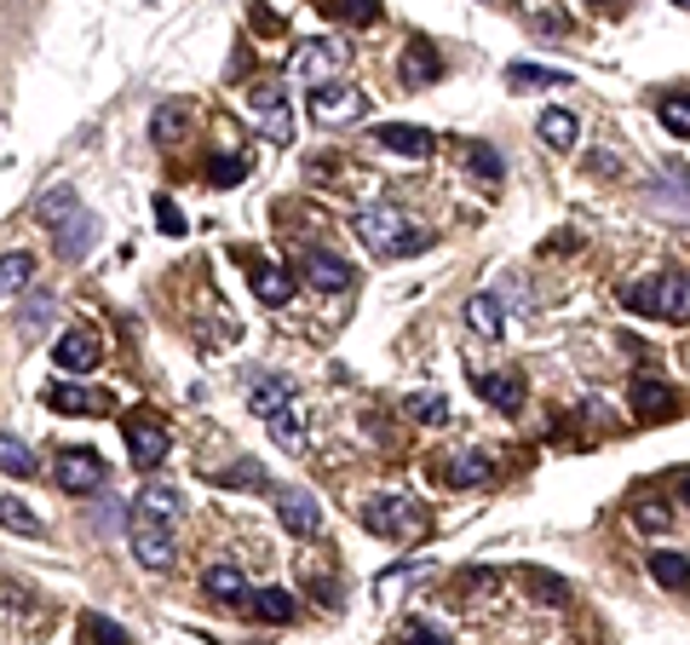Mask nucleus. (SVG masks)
<instances>
[{
  "label": "nucleus",
  "instance_id": "1",
  "mask_svg": "<svg viewBox=\"0 0 690 645\" xmlns=\"http://www.w3.org/2000/svg\"><path fill=\"white\" fill-rule=\"evenodd\" d=\"M357 236L369 242L380 259H415V254H426V248L438 242L432 231L403 226V214H392V208H362V214H357Z\"/></svg>",
  "mask_w": 690,
  "mask_h": 645
},
{
  "label": "nucleus",
  "instance_id": "2",
  "mask_svg": "<svg viewBox=\"0 0 690 645\" xmlns=\"http://www.w3.org/2000/svg\"><path fill=\"white\" fill-rule=\"evenodd\" d=\"M621 306L627 312H639V317H662V322H685L690 317V289H685V277H639V282H627L621 289Z\"/></svg>",
  "mask_w": 690,
  "mask_h": 645
},
{
  "label": "nucleus",
  "instance_id": "3",
  "mask_svg": "<svg viewBox=\"0 0 690 645\" xmlns=\"http://www.w3.org/2000/svg\"><path fill=\"white\" fill-rule=\"evenodd\" d=\"M306 115L317 121V127H352V121L369 115V98H362L352 81H317L311 98H306Z\"/></svg>",
  "mask_w": 690,
  "mask_h": 645
},
{
  "label": "nucleus",
  "instance_id": "4",
  "mask_svg": "<svg viewBox=\"0 0 690 645\" xmlns=\"http://www.w3.org/2000/svg\"><path fill=\"white\" fill-rule=\"evenodd\" d=\"M110 484V467L104 455L87 450V443H75V450H58V490L64 496H98Z\"/></svg>",
  "mask_w": 690,
  "mask_h": 645
},
{
  "label": "nucleus",
  "instance_id": "5",
  "mask_svg": "<svg viewBox=\"0 0 690 645\" xmlns=\"http://www.w3.org/2000/svg\"><path fill=\"white\" fill-rule=\"evenodd\" d=\"M362 524H369L374 536H392V541L426 531V519H420V508H415L409 496H374L369 508H362Z\"/></svg>",
  "mask_w": 690,
  "mask_h": 645
},
{
  "label": "nucleus",
  "instance_id": "6",
  "mask_svg": "<svg viewBox=\"0 0 690 645\" xmlns=\"http://www.w3.org/2000/svg\"><path fill=\"white\" fill-rule=\"evenodd\" d=\"M121 433H127V455L138 473H156L161 455H168V427L150 415V410H133L127 421H121Z\"/></svg>",
  "mask_w": 690,
  "mask_h": 645
},
{
  "label": "nucleus",
  "instance_id": "7",
  "mask_svg": "<svg viewBox=\"0 0 690 645\" xmlns=\"http://www.w3.org/2000/svg\"><path fill=\"white\" fill-rule=\"evenodd\" d=\"M345 47H334V40H299V47L288 52V75H299L306 87H317V81H334L345 70Z\"/></svg>",
  "mask_w": 690,
  "mask_h": 645
},
{
  "label": "nucleus",
  "instance_id": "8",
  "mask_svg": "<svg viewBox=\"0 0 690 645\" xmlns=\"http://www.w3.org/2000/svg\"><path fill=\"white\" fill-rule=\"evenodd\" d=\"M299 271H306V282L322 289V294H345L357 282V271L345 266L340 254H329V248H306V254H299Z\"/></svg>",
  "mask_w": 690,
  "mask_h": 645
},
{
  "label": "nucleus",
  "instance_id": "9",
  "mask_svg": "<svg viewBox=\"0 0 690 645\" xmlns=\"http://www.w3.org/2000/svg\"><path fill=\"white\" fill-rule=\"evenodd\" d=\"M248 110H254L259 133H266L271 145H288V138H294V121H288V98H282V87H254Z\"/></svg>",
  "mask_w": 690,
  "mask_h": 645
},
{
  "label": "nucleus",
  "instance_id": "10",
  "mask_svg": "<svg viewBox=\"0 0 690 645\" xmlns=\"http://www.w3.org/2000/svg\"><path fill=\"white\" fill-rule=\"evenodd\" d=\"M127 536H133V553L145 571H168L173 564V536L168 524H150V519H127Z\"/></svg>",
  "mask_w": 690,
  "mask_h": 645
},
{
  "label": "nucleus",
  "instance_id": "11",
  "mask_svg": "<svg viewBox=\"0 0 690 645\" xmlns=\"http://www.w3.org/2000/svg\"><path fill=\"white\" fill-rule=\"evenodd\" d=\"M374 145L380 150H392V156H432L438 150V133H426V127H415V121H380L374 127Z\"/></svg>",
  "mask_w": 690,
  "mask_h": 645
},
{
  "label": "nucleus",
  "instance_id": "12",
  "mask_svg": "<svg viewBox=\"0 0 690 645\" xmlns=\"http://www.w3.org/2000/svg\"><path fill=\"white\" fill-rule=\"evenodd\" d=\"M236 605L248 611L254 622H271V629H282V622H294L299 617V599L294 594H282V588H242Z\"/></svg>",
  "mask_w": 690,
  "mask_h": 645
},
{
  "label": "nucleus",
  "instance_id": "13",
  "mask_svg": "<svg viewBox=\"0 0 690 645\" xmlns=\"http://www.w3.org/2000/svg\"><path fill=\"white\" fill-rule=\"evenodd\" d=\"M674 410H679V392L667 387L662 375H633V415L639 421H662Z\"/></svg>",
  "mask_w": 690,
  "mask_h": 645
},
{
  "label": "nucleus",
  "instance_id": "14",
  "mask_svg": "<svg viewBox=\"0 0 690 645\" xmlns=\"http://www.w3.org/2000/svg\"><path fill=\"white\" fill-rule=\"evenodd\" d=\"M432 478H443L449 490H472V484H490L495 478V455L466 450L460 461H443V467H432Z\"/></svg>",
  "mask_w": 690,
  "mask_h": 645
},
{
  "label": "nucleus",
  "instance_id": "15",
  "mask_svg": "<svg viewBox=\"0 0 690 645\" xmlns=\"http://www.w3.org/2000/svg\"><path fill=\"white\" fill-rule=\"evenodd\" d=\"M472 387H478L483 403H495L501 415H518V410H523V380H518V375H506V369H483V375H472Z\"/></svg>",
  "mask_w": 690,
  "mask_h": 645
},
{
  "label": "nucleus",
  "instance_id": "16",
  "mask_svg": "<svg viewBox=\"0 0 690 645\" xmlns=\"http://www.w3.org/2000/svg\"><path fill=\"white\" fill-rule=\"evenodd\" d=\"M178 513H185V496H178L173 484H156V478L133 501V519H150V524H173Z\"/></svg>",
  "mask_w": 690,
  "mask_h": 645
},
{
  "label": "nucleus",
  "instance_id": "17",
  "mask_svg": "<svg viewBox=\"0 0 690 645\" xmlns=\"http://www.w3.org/2000/svg\"><path fill=\"white\" fill-rule=\"evenodd\" d=\"M93 242H98V214L75 208L70 219H58V254H64V259H87Z\"/></svg>",
  "mask_w": 690,
  "mask_h": 645
},
{
  "label": "nucleus",
  "instance_id": "18",
  "mask_svg": "<svg viewBox=\"0 0 690 645\" xmlns=\"http://www.w3.org/2000/svg\"><path fill=\"white\" fill-rule=\"evenodd\" d=\"M276 513H282V524H288L294 536H317L322 531V513H317V496L311 490H282L276 496Z\"/></svg>",
  "mask_w": 690,
  "mask_h": 645
},
{
  "label": "nucleus",
  "instance_id": "19",
  "mask_svg": "<svg viewBox=\"0 0 690 645\" xmlns=\"http://www.w3.org/2000/svg\"><path fill=\"white\" fill-rule=\"evenodd\" d=\"M266 427H271V443H276V450H288V455L306 450V421H299L294 398H282L276 410H266Z\"/></svg>",
  "mask_w": 690,
  "mask_h": 645
},
{
  "label": "nucleus",
  "instance_id": "20",
  "mask_svg": "<svg viewBox=\"0 0 690 645\" xmlns=\"http://www.w3.org/2000/svg\"><path fill=\"white\" fill-rule=\"evenodd\" d=\"M52 357H58V369H70V375H87V369H98V340L87 334V329H70L64 340L52 346Z\"/></svg>",
  "mask_w": 690,
  "mask_h": 645
},
{
  "label": "nucleus",
  "instance_id": "21",
  "mask_svg": "<svg viewBox=\"0 0 690 645\" xmlns=\"http://www.w3.org/2000/svg\"><path fill=\"white\" fill-rule=\"evenodd\" d=\"M47 403H52L58 415H104L110 410L104 392H87V387H75V380H58V387H47Z\"/></svg>",
  "mask_w": 690,
  "mask_h": 645
},
{
  "label": "nucleus",
  "instance_id": "22",
  "mask_svg": "<svg viewBox=\"0 0 690 645\" xmlns=\"http://www.w3.org/2000/svg\"><path fill=\"white\" fill-rule=\"evenodd\" d=\"M248 266H254V294L266 300V306H288V300H294V277L282 266H271V259H248Z\"/></svg>",
  "mask_w": 690,
  "mask_h": 645
},
{
  "label": "nucleus",
  "instance_id": "23",
  "mask_svg": "<svg viewBox=\"0 0 690 645\" xmlns=\"http://www.w3.org/2000/svg\"><path fill=\"white\" fill-rule=\"evenodd\" d=\"M443 75V58L432 52V40H409V52H403V81L409 87H432Z\"/></svg>",
  "mask_w": 690,
  "mask_h": 645
},
{
  "label": "nucleus",
  "instance_id": "24",
  "mask_svg": "<svg viewBox=\"0 0 690 645\" xmlns=\"http://www.w3.org/2000/svg\"><path fill=\"white\" fill-rule=\"evenodd\" d=\"M282 398H294V387H288V375H271V369H259V375H248V403H254V415H266V410H276Z\"/></svg>",
  "mask_w": 690,
  "mask_h": 645
},
{
  "label": "nucleus",
  "instance_id": "25",
  "mask_svg": "<svg viewBox=\"0 0 690 645\" xmlns=\"http://www.w3.org/2000/svg\"><path fill=\"white\" fill-rule=\"evenodd\" d=\"M651 576L662 582L667 594H685V588H690V564H685L679 548H656V553H651Z\"/></svg>",
  "mask_w": 690,
  "mask_h": 645
},
{
  "label": "nucleus",
  "instance_id": "26",
  "mask_svg": "<svg viewBox=\"0 0 690 645\" xmlns=\"http://www.w3.org/2000/svg\"><path fill=\"white\" fill-rule=\"evenodd\" d=\"M523 588H530L541 605H553V611H564V605L576 599V588L564 576H553V571H523Z\"/></svg>",
  "mask_w": 690,
  "mask_h": 645
},
{
  "label": "nucleus",
  "instance_id": "27",
  "mask_svg": "<svg viewBox=\"0 0 690 645\" xmlns=\"http://www.w3.org/2000/svg\"><path fill=\"white\" fill-rule=\"evenodd\" d=\"M0 473H12V478H35L40 473V461L24 438H12V433H0Z\"/></svg>",
  "mask_w": 690,
  "mask_h": 645
},
{
  "label": "nucleus",
  "instance_id": "28",
  "mask_svg": "<svg viewBox=\"0 0 690 645\" xmlns=\"http://www.w3.org/2000/svg\"><path fill=\"white\" fill-rule=\"evenodd\" d=\"M541 138L553 150H576V138H581V121L570 110H541Z\"/></svg>",
  "mask_w": 690,
  "mask_h": 645
},
{
  "label": "nucleus",
  "instance_id": "29",
  "mask_svg": "<svg viewBox=\"0 0 690 645\" xmlns=\"http://www.w3.org/2000/svg\"><path fill=\"white\" fill-rule=\"evenodd\" d=\"M403 415L420 421V427H443V421H449V398L443 392H409L403 398Z\"/></svg>",
  "mask_w": 690,
  "mask_h": 645
},
{
  "label": "nucleus",
  "instance_id": "30",
  "mask_svg": "<svg viewBox=\"0 0 690 645\" xmlns=\"http://www.w3.org/2000/svg\"><path fill=\"white\" fill-rule=\"evenodd\" d=\"M466 322H472V334H483V340H495L501 334V300L495 294H472V300H466Z\"/></svg>",
  "mask_w": 690,
  "mask_h": 645
},
{
  "label": "nucleus",
  "instance_id": "31",
  "mask_svg": "<svg viewBox=\"0 0 690 645\" xmlns=\"http://www.w3.org/2000/svg\"><path fill=\"white\" fill-rule=\"evenodd\" d=\"M0 524H7V531H17V536H47V524L35 519V508H24V501L17 496H0Z\"/></svg>",
  "mask_w": 690,
  "mask_h": 645
},
{
  "label": "nucleus",
  "instance_id": "32",
  "mask_svg": "<svg viewBox=\"0 0 690 645\" xmlns=\"http://www.w3.org/2000/svg\"><path fill=\"white\" fill-rule=\"evenodd\" d=\"M506 87H570V75L564 70H546V64H513L506 70Z\"/></svg>",
  "mask_w": 690,
  "mask_h": 645
},
{
  "label": "nucleus",
  "instance_id": "33",
  "mask_svg": "<svg viewBox=\"0 0 690 645\" xmlns=\"http://www.w3.org/2000/svg\"><path fill=\"white\" fill-rule=\"evenodd\" d=\"M329 17L334 24H352V29H369V24H380V0H329Z\"/></svg>",
  "mask_w": 690,
  "mask_h": 645
},
{
  "label": "nucleus",
  "instance_id": "34",
  "mask_svg": "<svg viewBox=\"0 0 690 645\" xmlns=\"http://www.w3.org/2000/svg\"><path fill=\"white\" fill-rule=\"evenodd\" d=\"M35 277V254H7L0 259V294H24Z\"/></svg>",
  "mask_w": 690,
  "mask_h": 645
},
{
  "label": "nucleus",
  "instance_id": "35",
  "mask_svg": "<svg viewBox=\"0 0 690 645\" xmlns=\"http://www.w3.org/2000/svg\"><path fill=\"white\" fill-rule=\"evenodd\" d=\"M75 208H81V196H75L70 185H58V191H47V196L35 202V219H47V226H58V219H70Z\"/></svg>",
  "mask_w": 690,
  "mask_h": 645
},
{
  "label": "nucleus",
  "instance_id": "36",
  "mask_svg": "<svg viewBox=\"0 0 690 645\" xmlns=\"http://www.w3.org/2000/svg\"><path fill=\"white\" fill-rule=\"evenodd\" d=\"M674 519H679V508H667V501H639V508H633V524H639V531H651V536L674 531Z\"/></svg>",
  "mask_w": 690,
  "mask_h": 645
},
{
  "label": "nucleus",
  "instance_id": "37",
  "mask_svg": "<svg viewBox=\"0 0 690 645\" xmlns=\"http://www.w3.org/2000/svg\"><path fill=\"white\" fill-rule=\"evenodd\" d=\"M213 484H225V490H266V473H259V461H236V467L213 473Z\"/></svg>",
  "mask_w": 690,
  "mask_h": 645
},
{
  "label": "nucleus",
  "instance_id": "38",
  "mask_svg": "<svg viewBox=\"0 0 690 645\" xmlns=\"http://www.w3.org/2000/svg\"><path fill=\"white\" fill-rule=\"evenodd\" d=\"M150 133H156V145H178V133H185V110H178V105L156 110L150 115Z\"/></svg>",
  "mask_w": 690,
  "mask_h": 645
},
{
  "label": "nucleus",
  "instance_id": "39",
  "mask_svg": "<svg viewBox=\"0 0 690 645\" xmlns=\"http://www.w3.org/2000/svg\"><path fill=\"white\" fill-rule=\"evenodd\" d=\"M466 161H472V173L490 179V185H501V179H506V161H501L495 145H472V156H466Z\"/></svg>",
  "mask_w": 690,
  "mask_h": 645
},
{
  "label": "nucleus",
  "instance_id": "40",
  "mask_svg": "<svg viewBox=\"0 0 690 645\" xmlns=\"http://www.w3.org/2000/svg\"><path fill=\"white\" fill-rule=\"evenodd\" d=\"M242 588H248V582H242L236 564H213V571H208V594L213 599H236Z\"/></svg>",
  "mask_w": 690,
  "mask_h": 645
},
{
  "label": "nucleus",
  "instance_id": "41",
  "mask_svg": "<svg viewBox=\"0 0 690 645\" xmlns=\"http://www.w3.org/2000/svg\"><path fill=\"white\" fill-rule=\"evenodd\" d=\"M248 179V161L242 156H213L208 161V185H242Z\"/></svg>",
  "mask_w": 690,
  "mask_h": 645
},
{
  "label": "nucleus",
  "instance_id": "42",
  "mask_svg": "<svg viewBox=\"0 0 690 645\" xmlns=\"http://www.w3.org/2000/svg\"><path fill=\"white\" fill-rule=\"evenodd\" d=\"M81 629H87V640H104V645H127V640H133V634L121 629V622H110V617H87Z\"/></svg>",
  "mask_w": 690,
  "mask_h": 645
},
{
  "label": "nucleus",
  "instance_id": "43",
  "mask_svg": "<svg viewBox=\"0 0 690 645\" xmlns=\"http://www.w3.org/2000/svg\"><path fill=\"white\" fill-rule=\"evenodd\" d=\"M156 226L168 231V236H185V214H178L168 196H156Z\"/></svg>",
  "mask_w": 690,
  "mask_h": 645
},
{
  "label": "nucleus",
  "instance_id": "44",
  "mask_svg": "<svg viewBox=\"0 0 690 645\" xmlns=\"http://www.w3.org/2000/svg\"><path fill=\"white\" fill-rule=\"evenodd\" d=\"M662 121L674 127V138L690 133V115H685V98H679V93H674V98H662Z\"/></svg>",
  "mask_w": 690,
  "mask_h": 645
},
{
  "label": "nucleus",
  "instance_id": "45",
  "mask_svg": "<svg viewBox=\"0 0 690 645\" xmlns=\"http://www.w3.org/2000/svg\"><path fill=\"white\" fill-rule=\"evenodd\" d=\"M403 640H449L443 622H403Z\"/></svg>",
  "mask_w": 690,
  "mask_h": 645
},
{
  "label": "nucleus",
  "instance_id": "46",
  "mask_svg": "<svg viewBox=\"0 0 690 645\" xmlns=\"http://www.w3.org/2000/svg\"><path fill=\"white\" fill-rule=\"evenodd\" d=\"M599 7H621V0H599Z\"/></svg>",
  "mask_w": 690,
  "mask_h": 645
},
{
  "label": "nucleus",
  "instance_id": "47",
  "mask_svg": "<svg viewBox=\"0 0 690 645\" xmlns=\"http://www.w3.org/2000/svg\"><path fill=\"white\" fill-rule=\"evenodd\" d=\"M674 7H685V0H674Z\"/></svg>",
  "mask_w": 690,
  "mask_h": 645
}]
</instances>
